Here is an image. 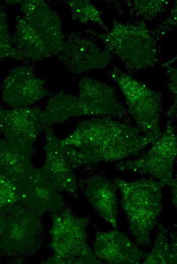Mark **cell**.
<instances>
[{
  "instance_id": "8992f818",
  "label": "cell",
  "mask_w": 177,
  "mask_h": 264,
  "mask_svg": "<svg viewBox=\"0 0 177 264\" xmlns=\"http://www.w3.org/2000/svg\"><path fill=\"white\" fill-rule=\"evenodd\" d=\"M109 75L123 93L127 111L134 119L137 128L145 137L155 141L161 134L160 93L116 67L113 68Z\"/></svg>"
},
{
  "instance_id": "ffe728a7",
  "label": "cell",
  "mask_w": 177,
  "mask_h": 264,
  "mask_svg": "<svg viewBox=\"0 0 177 264\" xmlns=\"http://www.w3.org/2000/svg\"><path fill=\"white\" fill-rule=\"evenodd\" d=\"M70 10L72 19L81 23H93L99 25L106 31L105 25L100 11L88 0H69L64 2Z\"/></svg>"
},
{
  "instance_id": "277c9868",
  "label": "cell",
  "mask_w": 177,
  "mask_h": 264,
  "mask_svg": "<svg viewBox=\"0 0 177 264\" xmlns=\"http://www.w3.org/2000/svg\"><path fill=\"white\" fill-rule=\"evenodd\" d=\"M114 182L120 190L121 205L132 234L140 245L148 243L161 212L163 185L152 179L131 182L116 179Z\"/></svg>"
},
{
  "instance_id": "d6986e66",
  "label": "cell",
  "mask_w": 177,
  "mask_h": 264,
  "mask_svg": "<svg viewBox=\"0 0 177 264\" xmlns=\"http://www.w3.org/2000/svg\"><path fill=\"white\" fill-rule=\"evenodd\" d=\"M176 238L169 239L167 234H158L152 250L144 256L143 263H176Z\"/></svg>"
},
{
  "instance_id": "7402d4cb",
  "label": "cell",
  "mask_w": 177,
  "mask_h": 264,
  "mask_svg": "<svg viewBox=\"0 0 177 264\" xmlns=\"http://www.w3.org/2000/svg\"><path fill=\"white\" fill-rule=\"evenodd\" d=\"M6 58L24 61L22 55L13 46L6 13L0 6V61Z\"/></svg>"
},
{
  "instance_id": "52a82bcc",
  "label": "cell",
  "mask_w": 177,
  "mask_h": 264,
  "mask_svg": "<svg viewBox=\"0 0 177 264\" xmlns=\"http://www.w3.org/2000/svg\"><path fill=\"white\" fill-rule=\"evenodd\" d=\"M151 149L142 156L132 161L120 162L117 169L149 175L163 185L177 189L176 179L173 177V166L177 153V138L174 127L168 124L153 143Z\"/></svg>"
},
{
  "instance_id": "603a6c76",
  "label": "cell",
  "mask_w": 177,
  "mask_h": 264,
  "mask_svg": "<svg viewBox=\"0 0 177 264\" xmlns=\"http://www.w3.org/2000/svg\"><path fill=\"white\" fill-rule=\"evenodd\" d=\"M19 203L17 186L0 175V214H6Z\"/></svg>"
},
{
  "instance_id": "7c38bea8",
  "label": "cell",
  "mask_w": 177,
  "mask_h": 264,
  "mask_svg": "<svg viewBox=\"0 0 177 264\" xmlns=\"http://www.w3.org/2000/svg\"><path fill=\"white\" fill-rule=\"evenodd\" d=\"M6 215L5 230L0 245L8 252L22 250L33 242L39 230L38 215L21 204L11 209Z\"/></svg>"
},
{
  "instance_id": "5bb4252c",
  "label": "cell",
  "mask_w": 177,
  "mask_h": 264,
  "mask_svg": "<svg viewBox=\"0 0 177 264\" xmlns=\"http://www.w3.org/2000/svg\"><path fill=\"white\" fill-rule=\"evenodd\" d=\"M45 159L42 172L57 190L74 193L77 187L76 180L72 168L61 151L60 140L49 127H45Z\"/></svg>"
},
{
  "instance_id": "44dd1931",
  "label": "cell",
  "mask_w": 177,
  "mask_h": 264,
  "mask_svg": "<svg viewBox=\"0 0 177 264\" xmlns=\"http://www.w3.org/2000/svg\"><path fill=\"white\" fill-rule=\"evenodd\" d=\"M166 0H129L126 1L131 16L139 22L151 20L165 11L168 5Z\"/></svg>"
},
{
  "instance_id": "e0dca14e",
  "label": "cell",
  "mask_w": 177,
  "mask_h": 264,
  "mask_svg": "<svg viewBox=\"0 0 177 264\" xmlns=\"http://www.w3.org/2000/svg\"><path fill=\"white\" fill-rule=\"evenodd\" d=\"M85 194L99 214L116 228L117 203L115 187L102 177L87 181Z\"/></svg>"
},
{
  "instance_id": "4fadbf2b",
  "label": "cell",
  "mask_w": 177,
  "mask_h": 264,
  "mask_svg": "<svg viewBox=\"0 0 177 264\" xmlns=\"http://www.w3.org/2000/svg\"><path fill=\"white\" fill-rule=\"evenodd\" d=\"M17 188L20 203L38 215L63 207L57 190L45 177L41 168H34L29 177Z\"/></svg>"
},
{
  "instance_id": "ac0fdd59",
  "label": "cell",
  "mask_w": 177,
  "mask_h": 264,
  "mask_svg": "<svg viewBox=\"0 0 177 264\" xmlns=\"http://www.w3.org/2000/svg\"><path fill=\"white\" fill-rule=\"evenodd\" d=\"M81 116L84 115L78 96L60 92L49 99L42 110L41 120L42 124L51 125Z\"/></svg>"
},
{
  "instance_id": "2e32d148",
  "label": "cell",
  "mask_w": 177,
  "mask_h": 264,
  "mask_svg": "<svg viewBox=\"0 0 177 264\" xmlns=\"http://www.w3.org/2000/svg\"><path fill=\"white\" fill-rule=\"evenodd\" d=\"M33 146L0 140V175L17 187L25 181L34 168L31 162Z\"/></svg>"
},
{
  "instance_id": "9a60e30c",
  "label": "cell",
  "mask_w": 177,
  "mask_h": 264,
  "mask_svg": "<svg viewBox=\"0 0 177 264\" xmlns=\"http://www.w3.org/2000/svg\"><path fill=\"white\" fill-rule=\"evenodd\" d=\"M94 253L100 261L110 264H137L143 255L130 239L116 229L97 232Z\"/></svg>"
},
{
  "instance_id": "8fae6325",
  "label": "cell",
  "mask_w": 177,
  "mask_h": 264,
  "mask_svg": "<svg viewBox=\"0 0 177 264\" xmlns=\"http://www.w3.org/2000/svg\"><path fill=\"white\" fill-rule=\"evenodd\" d=\"M42 110L20 107L5 109L0 105V130L6 140L32 146L40 134Z\"/></svg>"
},
{
  "instance_id": "5b68a950",
  "label": "cell",
  "mask_w": 177,
  "mask_h": 264,
  "mask_svg": "<svg viewBox=\"0 0 177 264\" xmlns=\"http://www.w3.org/2000/svg\"><path fill=\"white\" fill-rule=\"evenodd\" d=\"M88 222L87 218L75 216L69 209L53 214L49 246L54 254L45 263H102L87 243L85 228Z\"/></svg>"
},
{
  "instance_id": "7a4b0ae2",
  "label": "cell",
  "mask_w": 177,
  "mask_h": 264,
  "mask_svg": "<svg viewBox=\"0 0 177 264\" xmlns=\"http://www.w3.org/2000/svg\"><path fill=\"white\" fill-rule=\"evenodd\" d=\"M21 15L15 19L12 43L24 61L41 60L60 52L65 36L58 14L45 1L21 3Z\"/></svg>"
},
{
  "instance_id": "3957f363",
  "label": "cell",
  "mask_w": 177,
  "mask_h": 264,
  "mask_svg": "<svg viewBox=\"0 0 177 264\" xmlns=\"http://www.w3.org/2000/svg\"><path fill=\"white\" fill-rule=\"evenodd\" d=\"M85 32L102 42L115 55L129 72L137 73L153 67L159 61L158 41L144 22L122 23L114 20L104 33L87 29Z\"/></svg>"
},
{
  "instance_id": "9c48e42d",
  "label": "cell",
  "mask_w": 177,
  "mask_h": 264,
  "mask_svg": "<svg viewBox=\"0 0 177 264\" xmlns=\"http://www.w3.org/2000/svg\"><path fill=\"white\" fill-rule=\"evenodd\" d=\"M45 82L32 67L19 65L10 72L3 82V100L13 108L29 107L50 94Z\"/></svg>"
},
{
  "instance_id": "30bf717a",
  "label": "cell",
  "mask_w": 177,
  "mask_h": 264,
  "mask_svg": "<svg viewBox=\"0 0 177 264\" xmlns=\"http://www.w3.org/2000/svg\"><path fill=\"white\" fill-rule=\"evenodd\" d=\"M79 101L84 116L109 117L122 119L128 112L119 101L114 89L91 78H82L78 84Z\"/></svg>"
},
{
  "instance_id": "d4e9b609",
  "label": "cell",
  "mask_w": 177,
  "mask_h": 264,
  "mask_svg": "<svg viewBox=\"0 0 177 264\" xmlns=\"http://www.w3.org/2000/svg\"><path fill=\"white\" fill-rule=\"evenodd\" d=\"M162 66L167 68L169 79L168 88L173 94L176 102V69L171 64L170 61L164 63Z\"/></svg>"
},
{
  "instance_id": "ba28073f",
  "label": "cell",
  "mask_w": 177,
  "mask_h": 264,
  "mask_svg": "<svg viewBox=\"0 0 177 264\" xmlns=\"http://www.w3.org/2000/svg\"><path fill=\"white\" fill-rule=\"evenodd\" d=\"M112 55L88 35L73 31L65 36L56 56L68 71L80 74L106 68L112 60Z\"/></svg>"
},
{
  "instance_id": "484cf974",
  "label": "cell",
  "mask_w": 177,
  "mask_h": 264,
  "mask_svg": "<svg viewBox=\"0 0 177 264\" xmlns=\"http://www.w3.org/2000/svg\"><path fill=\"white\" fill-rule=\"evenodd\" d=\"M6 223V215L0 214V237L3 233Z\"/></svg>"
},
{
  "instance_id": "cb8c5ba5",
  "label": "cell",
  "mask_w": 177,
  "mask_h": 264,
  "mask_svg": "<svg viewBox=\"0 0 177 264\" xmlns=\"http://www.w3.org/2000/svg\"><path fill=\"white\" fill-rule=\"evenodd\" d=\"M176 25V3L170 15L157 28L152 31L155 39L158 41L164 35L171 31Z\"/></svg>"
},
{
  "instance_id": "6da1fadb",
  "label": "cell",
  "mask_w": 177,
  "mask_h": 264,
  "mask_svg": "<svg viewBox=\"0 0 177 264\" xmlns=\"http://www.w3.org/2000/svg\"><path fill=\"white\" fill-rule=\"evenodd\" d=\"M154 142L130 124L111 117H95L79 122L71 134L60 140V147L73 169L123 159Z\"/></svg>"
}]
</instances>
